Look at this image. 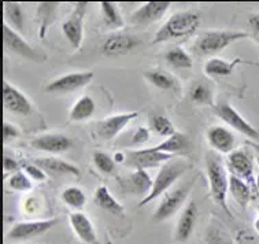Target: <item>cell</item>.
I'll return each mask as SVG.
<instances>
[{
	"label": "cell",
	"instance_id": "obj_26",
	"mask_svg": "<svg viewBox=\"0 0 259 244\" xmlns=\"http://www.w3.org/2000/svg\"><path fill=\"white\" fill-rule=\"evenodd\" d=\"M96 111V103L94 98H91L88 95L81 96L71 107L69 113V121L70 122H81L90 119Z\"/></svg>",
	"mask_w": 259,
	"mask_h": 244
},
{
	"label": "cell",
	"instance_id": "obj_10",
	"mask_svg": "<svg viewBox=\"0 0 259 244\" xmlns=\"http://www.w3.org/2000/svg\"><path fill=\"white\" fill-rule=\"evenodd\" d=\"M92 71H77V73H69V74L61 75L51 83L46 85V92L48 94H70L74 91H78L88 85L94 78Z\"/></svg>",
	"mask_w": 259,
	"mask_h": 244
},
{
	"label": "cell",
	"instance_id": "obj_9",
	"mask_svg": "<svg viewBox=\"0 0 259 244\" xmlns=\"http://www.w3.org/2000/svg\"><path fill=\"white\" fill-rule=\"evenodd\" d=\"M226 169L231 174L244 180L252 189H256V179L254 176V160L245 150H235L228 155Z\"/></svg>",
	"mask_w": 259,
	"mask_h": 244
},
{
	"label": "cell",
	"instance_id": "obj_19",
	"mask_svg": "<svg viewBox=\"0 0 259 244\" xmlns=\"http://www.w3.org/2000/svg\"><path fill=\"white\" fill-rule=\"evenodd\" d=\"M119 184L123 191L131 195H140L143 199L151 192L154 180H151L150 174L144 169H136L133 173L127 174L119 180Z\"/></svg>",
	"mask_w": 259,
	"mask_h": 244
},
{
	"label": "cell",
	"instance_id": "obj_4",
	"mask_svg": "<svg viewBox=\"0 0 259 244\" xmlns=\"http://www.w3.org/2000/svg\"><path fill=\"white\" fill-rule=\"evenodd\" d=\"M189 168H191V165H189L188 160L183 159V158H173L169 162H166L165 165H162L159 172L156 174L155 180H154L151 192L144 199L140 200L139 207L146 206V205H148L152 200H155L156 197L165 195L170 188L173 187L183 177V174Z\"/></svg>",
	"mask_w": 259,
	"mask_h": 244
},
{
	"label": "cell",
	"instance_id": "obj_24",
	"mask_svg": "<svg viewBox=\"0 0 259 244\" xmlns=\"http://www.w3.org/2000/svg\"><path fill=\"white\" fill-rule=\"evenodd\" d=\"M94 203L99 209L110 213V214H114V216L118 217L125 216V207L111 195L109 188L106 187V185H99V187L96 188L94 195Z\"/></svg>",
	"mask_w": 259,
	"mask_h": 244
},
{
	"label": "cell",
	"instance_id": "obj_2",
	"mask_svg": "<svg viewBox=\"0 0 259 244\" xmlns=\"http://www.w3.org/2000/svg\"><path fill=\"white\" fill-rule=\"evenodd\" d=\"M206 172H207L210 195L212 200L221 207L222 210L232 217V213L226 203V195L229 192V176L226 173V166L221 156L215 152H208L206 156Z\"/></svg>",
	"mask_w": 259,
	"mask_h": 244
},
{
	"label": "cell",
	"instance_id": "obj_25",
	"mask_svg": "<svg viewBox=\"0 0 259 244\" xmlns=\"http://www.w3.org/2000/svg\"><path fill=\"white\" fill-rule=\"evenodd\" d=\"M189 148V139L184 133L176 132L173 136L167 137L166 140H163L160 144L155 147H150L151 151L154 152H163V154L175 155L183 151L188 150Z\"/></svg>",
	"mask_w": 259,
	"mask_h": 244
},
{
	"label": "cell",
	"instance_id": "obj_35",
	"mask_svg": "<svg viewBox=\"0 0 259 244\" xmlns=\"http://www.w3.org/2000/svg\"><path fill=\"white\" fill-rule=\"evenodd\" d=\"M61 197L63 203H66L67 206L74 209L77 212H81L87 203V196H85L84 191L78 187H69L63 189Z\"/></svg>",
	"mask_w": 259,
	"mask_h": 244
},
{
	"label": "cell",
	"instance_id": "obj_1",
	"mask_svg": "<svg viewBox=\"0 0 259 244\" xmlns=\"http://www.w3.org/2000/svg\"><path fill=\"white\" fill-rule=\"evenodd\" d=\"M200 26V15L196 11H179L171 15L155 33L152 44L191 37Z\"/></svg>",
	"mask_w": 259,
	"mask_h": 244
},
{
	"label": "cell",
	"instance_id": "obj_37",
	"mask_svg": "<svg viewBox=\"0 0 259 244\" xmlns=\"http://www.w3.org/2000/svg\"><path fill=\"white\" fill-rule=\"evenodd\" d=\"M30 177L25 174V172L22 170H18V172H15L10 176L9 181V187L11 189H14V191H21V192H26V191H30L32 188H33V184L30 181Z\"/></svg>",
	"mask_w": 259,
	"mask_h": 244
},
{
	"label": "cell",
	"instance_id": "obj_21",
	"mask_svg": "<svg viewBox=\"0 0 259 244\" xmlns=\"http://www.w3.org/2000/svg\"><path fill=\"white\" fill-rule=\"evenodd\" d=\"M71 229L77 236V239L84 244H99L98 233L95 229L94 222L82 212H74L70 214Z\"/></svg>",
	"mask_w": 259,
	"mask_h": 244
},
{
	"label": "cell",
	"instance_id": "obj_29",
	"mask_svg": "<svg viewBox=\"0 0 259 244\" xmlns=\"http://www.w3.org/2000/svg\"><path fill=\"white\" fill-rule=\"evenodd\" d=\"M229 192L241 207H245L252 197V188L244 180L229 174Z\"/></svg>",
	"mask_w": 259,
	"mask_h": 244
},
{
	"label": "cell",
	"instance_id": "obj_23",
	"mask_svg": "<svg viewBox=\"0 0 259 244\" xmlns=\"http://www.w3.org/2000/svg\"><path fill=\"white\" fill-rule=\"evenodd\" d=\"M34 164L37 165L38 168H41L44 172L48 173L57 174V176H63V174H70L74 177H80V169L73 164H69L66 160L61 159V158H55V156H47V158H38L34 160Z\"/></svg>",
	"mask_w": 259,
	"mask_h": 244
},
{
	"label": "cell",
	"instance_id": "obj_3",
	"mask_svg": "<svg viewBox=\"0 0 259 244\" xmlns=\"http://www.w3.org/2000/svg\"><path fill=\"white\" fill-rule=\"evenodd\" d=\"M243 38H251L250 33L240 30H207L195 40L192 51L198 57H208L224 51L231 44Z\"/></svg>",
	"mask_w": 259,
	"mask_h": 244
},
{
	"label": "cell",
	"instance_id": "obj_46",
	"mask_svg": "<svg viewBox=\"0 0 259 244\" xmlns=\"http://www.w3.org/2000/svg\"><path fill=\"white\" fill-rule=\"evenodd\" d=\"M254 228H255V230H256V232H258V233H259V217H258V218H256V220H255Z\"/></svg>",
	"mask_w": 259,
	"mask_h": 244
},
{
	"label": "cell",
	"instance_id": "obj_13",
	"mask_svg": "<svg viewBox=\"0 0 259 244\" xmlns=\"http://www.w3.org/2000/svg\"><path fill=\"white\" fill-rule=\"evenodd\" d=\"M139 115H140L139 111H131V113L117 114L113 117L102 119L96 124V135L103 140H113L114 137H117L129 125V122Z\"/></svg>",
	"mask_w": 259,
	"mask_h": 244
},
{
	"label": "cell",
	"instance_id": "obj_48",
	"mask_svg": "<svg viewBox=\"0 0 259 244\" xmlns=\"http://www.w3.org/2000/svg\"><path fill=\"white\" fill-rule=\"evenodd\" d=\"M258 210H259V209H258Z\"/></svg>",
	"mask_w": 259,
	"mask_h": 244
},
{
	"label": "cell",
	"instance_id": "obj_31",
	"mask_svg": "<svg viewBox=\"0 0 259 244\" xmlns=\"http://www.w3.org/2000/svg\"><path fill=\"white\" fill-rule=\"evenodd\" d=\"M204 244H233V239L218 221L212 220L206 229Z\"/></svg>",
	"mask_w": 259,
	"mask_h": 244
},
{
	"label": "cell",
	"instance_id": "obj_38",
	"mask_svg": "<svg viewBox=\"0 0 259 244\" xmlns=\"http://www.w3.org/2000/svg\"><path fill=\"white\" fill-rule=\"evenodd\" d=\"M92 159H94V164L96 166V169L102 172L104 174H111L115 170V162L110 156L109 154H106L103 151H95L94 155H92Z\"/></svg>",
	"mask_w": 259,
	"mask_h": 244
},
{
	"label": "cell",
	"instance_id": "obj_7",
	"mask_svg": "<svg viewBox=\"0 0 259 244\" xmlns=\"http://www.w3.org/2000/svg\"><path fill=\"white\" fill-rule=\"evenodd\" d=\"M88 3L87 2H78L75 3L74 9L69 15V18L62 24V33L66 37V40L70 43V46L74 50H78L82 44L84 38V19L87 10H88Z\"/></svg>",
	"mask_w": 259,
	"mask_h": 244
},
{
	"label": "cell",
	"instance_id": "obj_40",
	"mask_svg": "<svg viewBox=\"0 0 259 244\" xmlns=\"http://www.w3.org/2000/svg\"><path fill=\"white\" fill-rule=\"evenodd\" d=\"M21 132L18 131V128L10 124V122H3V143H9V141L14 140L19 136Z\"/></svg>",
	"mask_w": 259,
	"mask_h": 244
},
{
	"label": "cell",
	"instance_id": "obj_22",
	"mask_svg": "<svg viewBox=\"0 0 259 244\" xmlns=\"http://www.w3.org/2000/svg\"><path fill=\"white\" fill-rule=\"evenodd\" d=\"M245 63V65L251 66H259V63H254V62L243 61L241 58H235L233 61H226V59H221V58H211L208 59L204 66L203 70L208 77H228L235 71L236 66Z\"/></svg>",
	"mask_w": 259,
	"mask_h": 244
},
{
	"label": "cell",
	"instance_id": "obj_42",
	"mask_svg": "<svg viewBox=\"0 0 259 244\" xmlns=\"http://www.w3.org/2000/svg\"><path fill=\"white\" fill-rule=\"evenodd\" d=\"M148 139H150V128L139 127L132 137V144L140 146V144H144L146 141H148Z\"/></svg>",
	"mask_w": 259,
	"mask_h": 244
},
{
	"label": "cell",
	"instance_id": "obj_15",
	"mask_svg": "<svg viewBox=\"0 0 259 244\" xmlns=\"http://www.w3.org/2000/svg\"><path fill=\"white\" fill-rule=\"evenodd\" d=\"M175 155L163 154V152H154L150 148L143 150L129 151L126 155L127 165H131L136 169H150V168H158L173 159Z\"/></svg>",
	"mask_w": 259,
	"mask_h": 244
},
{
	"label": "cell",
	"instance_id": "obj_28",
	"mask_svg": "<svg viewBox=\"0 0 259 244\" xmlns=\"http://www.w3.org/2000/svg\"><path fill=\"white\" fill-rule=\"evenodd\" d=\"M3 15H5V22L10 28L14 29L18 33L24 32L25 14L19 3H14V2L3 3Z\"/></svg>",
	"mask_w": 259,
	"mask_h": 244
},
{
	"label": "cell",
	"instance_id": "obj_16",
	"mask_svg": "<svg viewBox=\"0 0 259 244\" xmlns=\"http://www.w3.org/2000/svg\"><path fill=\"white\" fill-rule=\"evenodd\" d=\"M30 146L33 147L34 150L44 151L48 154H61V152H66L67 150H70L73 146V140L71 137L62 135V133H46V135L34 137L33 140L30 141Z\"/></svg>",
	"mask_w": 259,
	"mask_h": 244
},
{
	"label": "cell",
	"instance_id": "obj_20",
	"mask_svg": "<svg viewBox=\"0 0 259 244\" xmlns=\"http://www.w3.org/2000/svg\"><path fill=\"white\" fill-rule=\"evenodd\" d=\"M206 139L212 150L217 151L218 154L229 155L235 151V135L225 127H215L208 128L206 132Z\"/></svg>",
	"mask_w": 259,
	"mask_h": 244
},
{
	"label": "cell",
	"instance_id": "obj_44",
	"mask_svg": "<svg viewBox=\"0 0 259 244\" xmlns=\"http://www.w3.org/2000/svg\"><path fill=\"white\" fill-rule=\"evenodd\" d=\"M34 200L33 197H29V199H26V205H25V210L28 213H33L34 212V209H36V205H34Z\"/></svg>",
	"mask_w": 259,
	"mask_h": 244
},
{
	"label": "cell",
	"instance_id": "obj_5",
	"mask_svg": "<svg viewBox=\"0 0 259 244\" xmlns=\"http://www.w3.org/2000/svg\"><path fill=\"white\" fill-rule=\"evenodd\" d=\"M192 185L193 181H191V183L184 184V185L175 188L171 191H167L160 199L159 205H158L155 213L152 216V221L154 222H163V221L169 220L175 214H177L181 210V207L184 206Z\"/></svg>",
	"mask_w": 259,
	"mask_h": 244
},
{
	"label": "cell",
	"instance_id": "obj_43",
	"mask_svg": "<svg viewBox=\"0 0 259 244\" xmlns=\"http://www.w3.org/2000/svg\"><path fill=\"white\" fill-rule=\"evenodd\" d=\"M3 169H5L6 173H10V172L15 173V172L19 170V165L14 158H11L9 155H5V158H3Z\"/></svg>",
	"mask_w": 259,
	"mask_h": 244
},
{
	"label": "cell",
	"instance_id": "obj_32",
	"mask_svg": "<svg viewBox=\"0 0 259 244\" xmlns=\"http://www.w3.org/2000/svg\"><path fill=\"white\" fill-rule=\"evenodd\" d=\"M100 11H102V17H103L104 25L110 29H119L123 26L122 15L119 13L117 5L115 3H110V2H102L100 3Z\"/></svg>",
	"mask_w": 259,
	"mask_h": 244
},
{
	"label": "cell",
	"instance_id": "obj_41",
	"mask_svg": "<svg viewBox=\"0 0 259 244\" xmlns=\"http://www.w3.org/2000/svg\"><path fill=\"white\" fill-rule=\"evenodd\" d=\"M248 33L251 38L259 44V14H252L248 18Z\"/></svg>",
	"mask_w": 259,
	"mask_h": 244
},
{
	"label": "cell",
	"instance_id": "obj_17",
	"mask_svg": "<svg viewBox=\"0 0 259 244\" xmlns=\"http://www.w3.org/2000/svg\"><path fill=\"white\" fill-rule=\"evenodd\" d=\"M199 217L198 205L195 200H191L185 205L183 212L180 214V218L177 221V225L175 229V240L179 243H185L188 241L189 237L192 236L196 221Z\"/></svg>",
	"mask_w": 259,
	"mask_h": 244
},
{
	"label": "cell",
	"instance_id": "obj_47",
	"mask_svg": "<svg viewBox=\"0 0 259 244\" xmlns=\"http://www.w3.org/2000/svg\"><path fill=\"white\" fill-rule=\"evenodd\" d=\"M256 189L259 191V173H258V176H256Z\"/></svg>",
	"mask_w": 259,
	"mask_h": 244
},
{
	"label": "cell",
	"instance_id": "obj_14",
	"mask_svg": "<svg viewBox=\"0 0 259 244\" xmlns=\"http://www.w3.org/2000/svg\"><path fill=\"white\" fill-rule=\"evenodd\" d=\"M3 106L17 115H29L33 110L28 96L7 81L3 83Z\"/></svg>",
	"mask_w": 259,
	"mask_h": 244
},
{
	"label": "cell",
	"instance_id": "obj_18",
	"mask_svg": "<svg viewBox=\"0 0 259 244\" xmlns=\"http://www.w3.org/2000/svg\"><path fill=\"white\" fill-rule=\"evenodd\" d=\"M170 2H148L131 14V22L135 25H150L159 21L167 13Z\"/></svg>",
	"mask_w": 259,
	"mask_h": 244
},
{
	"label": "cell",
	"instance_id": "obj_45",
	"mask_svg": "<svg viewBox=\"0 0 259 244\" xmlns=\"http://www.w3.org/2000/svg\"><path fill=\"white\" fill-rule=\"evenodd\" d=\"M113 159L115 164H123L125 159H126V156L123 155V152H119V151H118V152H115V154L113 155Z\"/></svg>",
	"mask_w": 259,
	"mask_h": 244
},
{
	"label": "cell",
	"instance_id": "obj_11",
	"mask_svg": "<svg viewBox=\"0 0 259 244\" xmlns=\"http://www.w3.org/2000/svg\"><path fill=\"white\" fill-rule=\"evenodd\" d=\"M2 38H3V46L10 52L33 62H40V57H38L37 52L32 48V46L21 36V33L10 28L5 21L2 25Z\"/></svg>",
	"mask_w": 259,
	"mask_h": 244
},
{
	"label": "cell",
	"instance_id": "obj_33",
	"mask_svg": "<svg viewBox=\"0 0 259 244\" xmlns=\"http://www.w3.org/2000/svg\"><path fill=\"white\" fill-rule=\"evenodd\" d=\"M165 59L170 66H173L175 69H181V70H188L193 66L192 58L184 48L175 47L165 55Z\"/></svg>",
	"mask_w": 259,
	"mask_h": 244
},
{
	"label": "cell",
	"instance_id": "obj_27",
	"mask_svg": "<svg viewBox=\"0 0 259 244\" xmlns=\"http://www.w3.org/2000/svg\"><path fill=\"white\" fill-rule=\"evenodd\" d=\"M58 7L59 3H54V2H44L37 6V11H36V19L38 24V36L40 38H44L46 33H47L48 26L52 24V21L57 15Z\"/></svg>",
	"mask_w": 259,
	"mask_h": 244
},
{
	"label": "cell",
	"instance_id": "obj_36",
	"mask_svg": "<svg viewBox=\"0 0 259 244\" xmlns=\"http://www.w3.org/2000/svg\"><path fill=\"white\" fill-rule=\"evenodd\" d=\"M189 98L192 100V103L198 104V106H214L211 91L207 85L203 84V83H195L191 87Z\"/></svg>",
	"mask_w": 259,
	"mask_h": 244
},
{
	"label": "cell",
	"instance_id": "obj_6",
	"mask_svg": "<svg viewBox=\"0 0 259 244\" xmlns=\"http://www.w3.org/2000/svg\"><path fill=\"white\" fill-rule=\"evenodd\" d=\"M57 218L50 220H37V221H24L17 222L15 225L10 228L6 233V241H26L37 236L46 233L58 224Z\"/></svg>",
	"mask_w": 259,
	"mask_h": 244
},
{
	"label": "cell",
	"instance_id": "obj_30",
	"mask_svg": "<svg viewBox=\"0 0 259 244\" xmlns=\"http://www.w3.org/2000/svg\"><path fill=\"white\" fill-rule=\"evenodd\" d=\"M144 78H146L151 85H154L155 88L162 91H170L176 88L177 80L173 75L167 73V71L162 70V69H154V70H147L144 73Z\"/></svg>",
	"mask_w": 259,
	"mask_h": 244
},
{
	"label": "cell",
	"instance_id": "obj_39",
	"mask_svg": "<svg viewBox=\"0 0 259 244\" xmlns=\"http://www.w3.org/2000/svg\"><path fill=\"white\" fill-rule=\"evenodd\" d=\"M24 172L28 174L30 179L34 180V181H44V180L47 179L46 172L41 168H38L36 164H25Z\"/></svg>",
	"mask_w": 259,
	"mask_h": 244
},
{
	"label": "cell",
	"instance_id": "obj_12",
	"mask_svg": "<svg viewBox=\"0 0 259 244\" xmlns=\"http://www.w3.org/2000/svg\"><path fill=\"white\" fill-rule=\"evenodd\" d=\"M140 44L142 40L137 36L129 33H114L104 40L100 50L106 57H121L140 47Z\"/></svg>",
	"mask_w": 259,
	"mask_h": 244
},
{
	"label": "cell",
	"instance_id": "obj_8",
	"mask_svg": "<svg viewBox=\"0 0 259 244\" xmlns=\"http://www.w3.org/2000/svg\"><path fill=\"white\" fill-rule=\"evenodd\" d=\"M214 113L217 114V117L220 119L225 122L228 127H231L232 129H235L241 135L250 137V139H255L259 140V132L252 127L250 122L247 121L243 115H241L236 108H233L229 103H218L212 106Z\"/></svg>",
	"mask_w": 259,
	"mask_h": 244
},
{
	"label": "cell",
	"instance_id": "obj_34",
	"mask_svg": "<svg viewBox=\"0 0 259 244\" xmlns=\"http://www.w3.org/2000/svg\"><path fill=\"white\" fill-rule=\"evenodd\" d=\"M148 127H150V131L156 133L158 136L166 137V139L173 136L176 133V128L173 125V122L165 115H160V114L151 115L150 121H148Z\"/></svg>",
	"mask_w": 259,
	"mask_h": 244
}]
</instances>
